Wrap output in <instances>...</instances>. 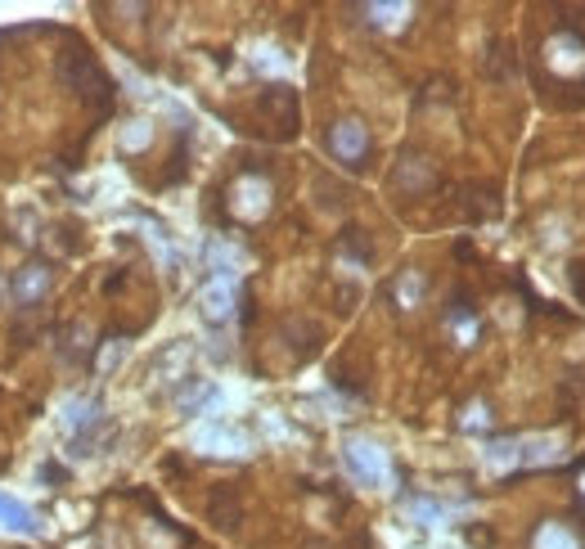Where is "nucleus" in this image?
<instances>
[{"label": "nucleus", "instance_id": "obj_14", "mask_svg": "<svg viewBox=\"0 0 585 549\" xmlns=\"http://www.w3.org/2000/svg\"><path fill=\"white\" fill-rule=\"evenodd\" d=\"M486 464L495 468V473H509L513 464H522V446L513 437H500V441H491V450H486Z\"/></svg>", "mask_w": 585, "mask_h": 549}, {"label": "nucleus", "instance_id": "obj_22", "mask_svg": "<svg viewBox=\"0 0 585 549\" xmlns=\"http://www.w3.org/2000/svg\"><path fill=\"white\" fill-rule=\"evenodd\" d=\"M576 491H581V500H585V473H581V482H576Z\"/></svg>", "mask_w": 585, "mask_h": 549}, {"label": "nucleus", "instance_id": "obj_12", "mask_svg": "<svg viewBox=\"0 0 585 549\" xmlns=\"http://www.w3.org/2000/svg\"><path fill=\"white\" fill-rule=\"evenodd\" d=\"M446 324H450V333L459 338V347H473V342H477V315L468 311L464 302L450 306V311H446Z\"/></svg>", "mask_w": 585, "mask_h": 549}, {"label": "nucleus", "instance_id": "obj_15", "mask_svg": "<svg viewBox=\"0 0 585 549\" xmlns=\"http://www.w3.org/2000/svg\"><path fill=\"white\" fill-rule=\"evenodd\" d=\"M554 459H558V437H536L522 446V464H531V468H545Z\"/></svg>", "mask_w": 585, "mask_h": 549}, {"label": "nucleus", "instance_id": "obj_19", "mask_svg": "<svg viewBox=\"0 0 585 549\" xmlns=\"http://www.w3.org/2000/svg\"><path fill=\"white\" fill-rule=\"evenodd\" d=\"M459 428H464V432H486V428H491V414H486V405L482 401L468 405L464 419H459Z\"/></svg>", "mask_w": 585, "mask_h": 549}, {"label": "nucleus", "instance_id": "obj_11", "mask_svg": "<svg viewBox=\"0 0 585 549\" xmlns=\"http://www.w3.org/2000/svg\"><path fill=\"white\" fill-rule=\"evenodd\" d=\"M531 549H581V540H576V531H567L563 522L545 518L536 527V540H531Z\"/></svg>", "mask_w": 585, "mask_h": 549}, {"label": "nucleus", "instance_id": "obj_18", "mask_svg": "<svg viewBox=\"0 0 585 549\" xmlns=\"http://www.w3.org/2000/svg\"><path fill=\"white\" fill-rule=\"evenodd\" d=\"M396 185L401 189H423V185H432V171L428 167H410V158H401V167H396Z\"/></svg>", "mask_w": 585, "mask_h": 549}, {"label": "nucleus", "instance_id": "obj_20", "mask_svg": "<svg viewBox=\"0 0 585 549\" xmlns=\"http://www.w3.org/2000/svg\"><path fill=\"white\" fill-rule=\"evenodd\" d=\"M117 356H122V342H108V347H104V360H99V369L108 374V369L117 365Z\"/></svg>", "mask_w": 585, "mask_h": 549}, {"label": "nucleus", "instance_id": "obj_13", "mask_svg": "<svg viewBox=\"0 0 585 549\" xmlns=\"http://www.w3.org/2000/svg\"><path fill=\"white\" fill-rule=\"evenodd\" d=\"M212 396H216V387L207 383V378H194V383H185L176 392V405H180V414H198L207 401H212Z\"/></svg>", "mask_w": 585, "mask_h": 549}, {"label": "nucleus", "instance_id": "obj_10", "mask_svg": "<svg viewBox=\"0 0 585 549\" xmlns=\"http://www.w3.org/2000/svg\"><path fill=\"white\" fill-rule=\"evenodd\" d=\"M356 14H365V23L378 27V32H396V27H405V18L414 14V5H360Z\"/></svg>", "mask_w": 585, "mask_h": 549}, {"label": "nucleus", "instance_id": "obj_5", "mask_svg": "<svg viewBox=\"0 0 585 549\" xmlns=\"http://www.w3.org/2000/svg\"><path fill=\"white\" fill-rule=\"evenodd\" d=\"M342 464H347V473L356 477L360 486H378V482H387V455L374 446V441L351 437L347 446H342Z\"/></svg>", "mask_w": 585, "mask_h": 549}, {"label": "nucleus", "instance_id": "obj_7", "mask_svg": "<svg viewBox=\"0 0 585 549\" xmlns=\"http://www.w3.org/2000/svg\"><path fill=\"white\" fill-rule=\"evenodd\" d=\"M198 306H203V315L212 324H225L234 315V279L225 275H212L203 284V293H198Z\"/></svg>", "mask_w": 585, "mask_h": 549}, {"label": "nucleus", "instance_id": "obj_17", "mask_svg": "<svg viewBox=\"0 0 585 549\" xmlns=\"http://www.w3.org/2000/svg\"><path fill=\"white\" fill-rule=\"evenodd\" d=\"M419 297H423V275H419V270H405V275L396 279V302H401V306H414Z\"/></svg>", "mask_w": 585, "mask_h": 549}, {"label": "nucleus", "instance_id": "obj_6", "mask_svg": "<svg viewBox=\"0 0 585 549\" xmlns=\"http://www.w3.org/2000/svg\"><path fill=\"white\" fill-rule=\"evenodd\" d=\"M545 63H549V72H558V77H581V72H585V41L576 32L549 36Z\"/></svg>", "mask_w": 585, "mask_h": 549}, {"label": "nucleus", "instance_id": "obj_16", "mask_svg": "<svg viewBox=\"0 0 585 549\" xmlns=\"http://www.w3.org/2000/svg\"><path fill=\"white\" fill-rule=\"evenodd\" d=\"M149 140H153V126L144 122V117H135V122L122 126V149H126V153H140Z\"/></svg>", "mask_w": 585, "mask_h": 549}, {"label": "nucleus", "instance_id": "obj_1", "mask_svg": "<svg viewBox=\"0 0 585 549\" xmlns=\"http://www.w3.org/2000/svg\"><path fill=\"white\" fill-rule=\"evenodd\" d=\"M59 77L68 90L77 95H95V99H108V77L99 72V63L90 59V50H68L59 59Z\"/></svg>", "mask_w": 585, "mask_h": 549}, {"label": "nucleus", "instance_id": "obj_3", "mask_svg": "<svg viewBox=\"0 0 585 549\" xmlns=\"http://www.w3.org/2000/svg\"><path fill=\"white\" fill-rule=\"evenodd\" d=\"M329 153L342 162V167H365L369 158V131L360 117H342V122L329 126Z\"/></svg>", "mask_w": 585, "mask_h": 549}, {"label": "nucleus", "instance_id": "obj_4", "mask_svg": "<svg viewBox=\"0 0 585 549\" xmlns=\"http://www.w3.org/2000/svg\"><path fill=\"white\" fill-rule=\"evenodd\" d=\"M230 212L239 221H261L270 212V180L261 171H243L230 189Z\"/></svg>", "mask_w": 585, "mask_h": 549}, {"label": "nucleus", "instance_id": "obj_8", "mask_svg": "<svg viewBox=\"0 0 585 549\" xmlns=\"http://www.w3.org/2000/svg\"><path fill=\"white\" fill-rule=\"evenodd\" d=\"M0 527H9V531H23V536H36V513L27 509L23 500H14V495H5L0 491Z\"/></svg>", "mask_w": 585, "mask_h": 549}, {"label": "nucleus", "instance_id": "obj_9", "mask_svg": "<svg viewBox=\"0 0 585 549\" xmlns=\"http://www.w3.org/2000/svg\"><path fill=\"white\" fill-rule=\"evenodd\" d=\"M198 446L212 450V455H243V450H248V441H243L239 432H230V428H221V423H212V428L198 432Z\"/></svg>", "mask_w": 585, "mask_h": 549}, {"label": "nucleus", "instance_id": "obj_21", "mask_svg": "<svg viewBox=\"0 0 585 549\" xmlns=\"http://www.w3.org/2000/svg\"><path fill=\"white\" fill-rule=\"evenodd\" d=\"M414 513H419V518H428V522H432V518H437L441 509H437V504H432V500H414Z\"/></svg>", "mask_w": 585, "mask_h": 549}, {"label": "nucleus", "instance_id": "obj_2", "mask_svg": "<svg viewBox=\"0 0 585 549\" xmlns=\"http://www.w3.org/2000/svg\"><path fill=\"white\" fill-rule=\"evenodd\" d=\"M50 284H54L50 261H27V266L14 270V279H9V302H14L18 311H32V306H41L45 297H50Z\"/></svg>", "mask_w": 585, "mask_h": 549}]
</instances>
